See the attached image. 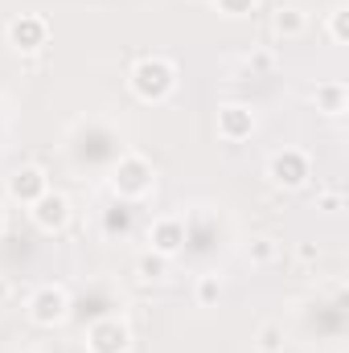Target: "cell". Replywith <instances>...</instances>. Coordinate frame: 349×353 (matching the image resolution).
I'll list each match as a JSON object with an SVG mask.
<instances>
[{
  "label": "cell",
  "instance_id": "obj_1",
  "mask_svg": "<svg viewBox=\"0 0 349 353\" xmlns=\"http://www.w3.org/2000/svg\"><path fill=\"white\" fill-rule=\"evenodd\" d=\"M128 83L136 90V99L144 103H165L177 90V66L169 58H140L128 74Z\"/></svg>",
  "mask_w": 349,
  "mask_h": 353
},
{
  "label": "cell",
  "instance_id": "obj_2",
  "mask_svg": "<svg viewBox=\"0 0 349 353\" xmlns=\"http://www.w3.org/2000/svg\"><path fill=\"white\" fill-rule=\"evenodd\" d=\"M111 185L123 201H140L148 189H152V165L140 157V152H123L111 169Z\"/></svg>",
  "mask_w": 349,
  "mask_h": 353
},
{
  "label": "cell",
  "instance_id": "obj_3",
  "mask_svg": "<svg viewBox=\"0 0 349 353\" xmlns=\"http://www.w3.org/2000/svg\"><path fill=\"white\" fill-rule=\"evenodd\" d=\"M70 316V292L62 283H46L29 296V321L41 325V329H54Z\"/></svg>",
  "mask_w": 349,
  "mask_h": 353
},
{
  "label": "cell",
  "instance_id": "obj_4",
  "mask_svg": "<svg viewBox=\"0 0 349 353\" xmlns=\"http://www.w3.org/2000/svg\"><path fill=\"white\" fill-rule=\"evenodd\" d=\"M87 350L90 353H128L132 350V329L119 316H103L87 329Z\"/></svg>",
  "mask_w": 349,
  "mask_h": 353
},
{
  "label": "cell",
  "instance_id": "obj_5",
  "mask_svg": "<svg viewBox=\"0 0 349 353\" xmlns=\"http://www.w3.org/2000/svg\"><path fill=\"white\" fill-rule=\"evenodd\" d=\"M267 176H271L279 189H300V185L308 181V157H304L300 148H283V152L271 157Z\"/></svg>",
  "mask_w": 349,
  "mask_h": 353
},
{
  "label": "cell",
  "instance_id": "obj_6",
  "mask_svg": "<svg viewBox=\"0 0 349 353\" xmlns=\"http://www.w3.org/2000/svg\"><path fill=\"white\" fill-rule=\"evenodd\" d=\"M29 214H33V222H37V230H46V234H58V230H66V222H70V201H66V193H41L33 205H29Z\"/></svg>",
  "mask_w": 349,
  "mask_h": 353
},
{
  "label": "cell",
  "instance_id": "obj_7",
  "mask_svg": "<svg viewBox=\"0 0 349 353\" xmlns=\"http://www.w3.org/2000/svg\"><path fill=\"white\" fill-rule=\"evenodd\" d=\"M185 239H189V230H185L181 218H157V222L148 226V247H152V255H161V259L181 255V251H185Z\"/></svg>",
  "mask_w": 349,
  "mask_h": 353
},
{
  "label": "cell",
  "instance_id": "obj_8",
  "mask_svg": "<svg viewBox=\"0 0 349 353\" xmlns=\"http://www.w3.org/2000/svg\"><path fill=\"white\" fill-rule=\"evenodd\" d=\"M251 132H255V111H251V107H243V103L218 107V136H222L226 144H239V140H247Z\"/></svg>",
  "mask_w": 349,
  "mask_h": 353
},
{
  "label": "cell",
  "instance_id": "obj_9",
  "mask_svg": "<svg viewBox=\"0 0 349 353\" xmlns=\"http://www.w3.org/2000/svg\"><path fill=\"white\" fill-rule=\"evenodd\" d=\"M8 193L21 205H33L41 193H50V176H46V169H37V165H21L17 173L8 176Z\"/></svg>",
  "mask_w": 349,
  "mask_h": 353
},
{
  "label": "cell",
  "instance_id": "obj_10",
  "mask_svg": "<svg viewBox=\"0 0 349 353\" xmlns=\"http://www.w3.org/2000/svg\"><path fill=\"white\" fill-rule=\"evenodd\" d=\"M46 37H50V25H46V17H37V12H21V17L8 25V41H12L17 50H41Z\"/></svg>",
  "mask_w": 349,
  "mask_h": 353
},
{
  "label": "cell",
  "instance_id": "obj_11",
  "mask_svg": "<svg viewBox=\"0 0 349 353\" xmlns=\"http://www.w3.org/2000/svg\"><path fill=\"white\" fill-rule=\"evenodd\" d=\"M271 29H275L283 41H292V37H300V33L308 29V17H304L300 8L283 4V8H275V12H271Z\"/></svg>",
  "mask_w": 349,
  "mask_h": 353
},
{
  "label": "cell",
  "instance_id": "obj_12",
  "mask_svg": "<svg viewBox=\"0 0 349 353\" xmlns=\"http://www.w3.org/2000/svg\"><path fill=\"white\" fill-rule=\"evenodd\" d=\"M317 103L325 107V115H341V111H346V87H341V83L317 87Z\"/></svg>",
  "mask_w": 349,
  "mask_h": 353
},
{
  "label": "cell",
  "instance_id": "obj_13",
  "mask_svg": "<svg viewBox=\"0 0 349 353\" xmlns=\"http://www.w3.org/2000/svg\"><path fill=\"white\" fill-rule=\"evenodd\" d=\"M247 255H251V263H271L275 255H279V243L271 239V234H259V239H251V247H247Z\"/></svg>",
  "mask_w": 349,
  "mask_h": 353
},
{
  "label": "cell",
  "instance_id": "obj_14",
  "mask_svg": "<svg viewBox=\"0 0 349 353\" xmlns=\"http://www.w3.org/2000/svg\"><path fill=\"white\" fill-rule=\"evenodd\" d=\"M259 353H283V329L279 325H263L259 329Z\"/></svg>",
  "mask_w": 349,
  "mask_h": 353
},
{
  "label": "cell",
  "instance_id": "obj_15",
  "mask_svg": "<svg viewBox=\"0 0 349 353\" xmlns=\"http://www.w3.org/2000/svg\"><path fill=\"white\" fill-rule=\"evenodd\" d=\"M222 296V279L218 275H201L197 279V304H214Z\"/></svg>",
  "mask_w": 349,
  "mask_h": 353
},
{
  "label": "cell",
  "instance_id": "obj_16",
  "mask_svg": "<svg viewBox=\"0 0 349 353\" xmlns=\"http://www.w3.org/2000/svg\"><path fill=\"white\" fill-rule=\"evenodd\" d=\"M165 263H169V259H161V255H144V259H140V275H144V279H161V275H165Z\"/></svg>",
  "mask_w": 349,
  "mask_h": 353
},
{
  "label": "cell",
  "instance_id": "obj_17",
  "mask_svg": "<svg viewBox=\"0 0 349 353\" xmlns=\"http://www.w3.org/2000/svg\"><path fill=\"white\" fill-rule=\"evenodd\" d=\"M329 33H333V41H346V37H349L346 8H333V17H329Z\"/></svg>",
  "mask_w": 349,
  "mask_h": 353
},
{
  "label": "cell",
  "instance_id": "obj_18",
  "mask_svg": "<svg viewBox=\"0 0 349 353\" xmlns=\"http://www.w3.org/2000/svg\"><path fill=\"white\" fill-rule=\"evenodd\" d=\"M218 4H222V12L239 17V12H251V4H255V0H218Z\"/></svg>",
  "mask_w": 349,
  "mask_h": 353
},
{
  "label": "cell",
  "instance_id": "obj_19",
  "mask_svg": "<svg viewBox=\"0 0 349 353\" xmlns=\"http://www.w3.org/2000/svg\"><path fill=\"white\" fill-rule=\"evenodd\" d=\"M271 66H275L271 54H251V58H247V70H271Z\"/></svg>",
  "mask_w": 349,
  "mask_h": 353
},
{
  "label": "cell",
  "instance_id": "obj_20",
  "mask_svg": "<svg viewBox=\"0 0 349 353\" xmlns=\"http://www.w3.org/2000/svg\"><path fill=\"white\" fill-rule=\"evenodd\" d=\"M317 205H321V210H337V205H341V193H337V189H333V193H321Z\"/></svg>",
  "mask_w": 349,
  "mask_h": 353
},
{
  "label": "cell",
  "instance_id": "obj_21",
  "mask_svg": "<svg viewBox=\"0 0 349 353\" xmlns=\"http://www.w3.org/2000/svg\"><path fill=\"white\" fill-rule=\"evenodd\" d=\"M300 259H304V263H312V259H321V251H317L312 243H304V247H300Z\"/></svg>",
  "mask_w": 349,
  "mask_h": 353
},
{
  "label": "cell",
  "instance_id": "obj_22",
  "mask_svg": "<svg viewBox=\"0 0 349 353\" xmlns=\"http://www.w3.org/2000/svg\"><path fill=\"white\" fill-rule=\"evenodd\" d=\"M0 300H8V279H0Z\"/></svg>",
  "mask_w": 349,
  "mask_h": 353
},
{
  "label": "cell",
  "instance_id": "obj_23",
  "mask_svg": "<svg viewBox=\"0 0 349 353\" xmlns=\"http://www.w3.org/2000/svg\"><path fill=\"white\" fill-rule=\"evenodd\" d=\"M0 230H4V205H0Z\"/></svg>",
  "mask_w": 349,
  "mask_h": 353
}]
</instances>
